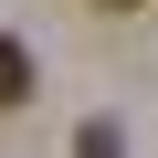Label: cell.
Here are the masks:
<instances>
[{"label":"cell","mask_w":158,"mask_h":158,"mask_svg":"<svg viewBox=\"0 0 158 158\" xmlns=\"http://www.w3.org/2000/svg\"><path fill=\"white\" fill-rule=\"evenodd\" d=\"M11 106H32V53L0 32V116H11Z\"/></svg>","instance_id":"obj_1"},{"label":"cell","mask_w":158,"mask_h":158,"mask_svg":"<svg viewBox=\"0 0 158 158\" xmlns=\"http://www.w3.org/2000/svg\"><path fill=\"white\" fill-rule=\"evenodd\" d=\"M74 158H127V148H116V127H106V116H95V127H85V137H74Z\"/></svg>","instance_id":"obj_2"},{"label":"cell","mask_w":158,"mask_h":158,"mask_svg":"<svg viewBox=\"0 0 158 158\" xmlns=\"http://www.w3.org/2000/svg\"><path fill=\"white\" fill-rule=\"evenodd\" d=\"M106 11H137V0H106Z\"/></svg>","instance_id":"obj_3"}]
</instances>
